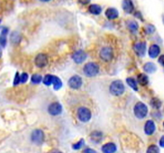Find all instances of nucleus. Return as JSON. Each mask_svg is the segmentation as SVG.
<instances>
[{"label":"nucleus","mask_w":164,"mask_h":153,"mask_svg":"<svg viewBox=\"0 0 164 153\" xmlns=\"http://www.w3.org/2000/svg\"><path fill=\"white\" fill-rule=\"evenodd\" d=\"M100 65L97 62L93 61L86 63L82 68V72L84 76L87 77H95L100 74Z\"/></svg>","instance_id":"1"},{"label":"nucleus","mask_w":164,"mask_h":153,"mask_svg":"<svg viewBox=\"0 0 164 153\" xmlns=\"http://www.w3.org/2000/svg\"><path fill=\"white\" fill-rule=\"evenodd\" d=\"M125 86L121 80H114L110 83L109 87V91L112 96L115 97H120L122 96L125 93Z\"/></svg>","instance_id":"2"},{"label":"nucleus","mask_w":164,"mask_h":153,"mask_svg":"<svg viewBox=\"0 0 164 153\" xmlns=\"http://www.w3.org/2000/svg\"><path fill=\"white\" fill-rule=\"evenodd\" d=\"M99 57L105 63H109L114 58V49L110 46H103L99 51Z\"/></svg>","instance_id":"3"},{"label":"nucleus","mask_w":164,"mask_h":153,"mask_svg":"<svg viewBox=\"0 0 164 153\" xmlns=\"http://www.w3.org/2000/svg\"><path fill=\"white\" fill-rule=\"evenodd\" d=\"M133 113L135 115V117L139 119H143L144 118L147 117V115L149 113V110L146 104H144L143 102H137L134 105L133 108Z\"/></svg>","instance_id":"4"},{"label":"nucleus","mask_w":164,"mask_h":153,"mask_svg":"<svg viewBox=\"0 0 164 153\" xmlns=\"http://www.w3.org/2000/svg\"><path fill=\"white\" fill-rule=\"evenodd\" d=\"M77 117H78L80 121H81L83 123H87L91 119L92 113H91V110L88 108L80 107L78 109V111H77Z\"/></svg>","instance_id":"5"},{"label":"nucleus","mask_w":164,"mask_h":153,"mask_svg":"<svg viewBox=\"0 0 164 153\" xmlns=\"http://www.w3.org/2000/svg\"><path fill=\"white\" fill-rule=\"evenodd\" d=\"M82 85H83V80H82L81 76L79 75H74V76H70L69 79L68 80V88L74 90H78L81 89Z\"/></svg>","instance_id":"6"},{"label":"nucleus","mask_w":164,"mask_h":153,"mask_svg":"<svg viewBox=\"0 0 164 153\" xmlns=\"http://www.w3.org/2000/svg\"><path fill=\"white\" fill-rule=\"evenodd\" d=\"M31 140L36 145H41L45 140V134L43 132V130H41L39 129L33 130L31 133Z\"/></svg>","instance_id":"7"},{"label":"nucleus","mask_w":164,"mask_h":153,"mask_svg":"<svg viewBox=\"0 0 164 153\" xmlns=\"http://www.w3.org/2000/svg\"><path fill=\"white\" fill-rule=\"evenodd\" d=\"M133 50L137 56L141 57H143L146 55L147 51V44L145 41H139L134 44L133 46Z\"/></svg>","instance_id":"8"},{"label":"nucleus","mask_w":164,"mask_h":153,"mask_svg":"<svg viewBox=\"0 0 164 153\" xmlns=\"http://www.w3.org/2000/svg\"><path fill=\"white\" fill-rule=\"evenodd\" d=\"M62 110H63L62 105L57 101L50 103L47 107V112L51 116H59L62 113Z\"/></svg>","instance_id":"9"},{"label":"nucleus","mask_w":164,"mask_h":153,"mask_svg":"<svg viewBox=\"0 0 164 153\" xmlns=\"http://www.w3.org/2000/svg\"><path fill=\"white\" fill-rule=\"evenodd\" d=\"M34 62H35V65H36L37 68H45V67L47 65V63H48V57H47V55L45 54V53H39V54H38V55L36 56Z\"/></svg>","instance_id":"10"},{"label":"nucleus","mask_w":164,"mask_h":153,"mask_svg":"<svg viewBox=\"0 0 164 153\" xmlns=\"http://www.w3.org/2000/svg\"><path fill=\"white\" fill-rule=\"evenodd\" d=\"M71 57H72L73 61H74L76 64L80 65V64H82L83 62H85V60H86L87 57H88V55H87V53H86L84 50L79 49V50L75 51V52L72 54Z\"/></svg>","instance_id":"11"},{"label":"nucleus","mask_w":164,"mask_h":153,"mask_svg":"<svg viewBox=\"0 0 164 153\" xmlns=\"http://www.w3.org/2000/svg\"><path fill=\"white\" fill-rule=\"evenodd\" d=\"M156 130V125H155V122L152 120V119H149L145 122V125H144V132L146 135L148 136H150L152 134H154Z\"/></svg>","instance_id":"12"},{"label":"nucleus","mask_w":164,"mask_h":153,"mask_svg":"<svg viewBox=\"0 0 164 153\" xmlns=\"http://www.w3.org/2000/svg\"><path fill=\"white\" fill-rule=\"evenodd\" d=\"M148 54L150 58H157L161 54V48L157 44H151L148 49Z\"/></svg>","instance_id":"13"},{"label":"nucleus","mask_w":164,"mask_h":153,"mask_svg":"<svg viewBox=\"0 0 164 153\" xmlns=\"http://www.w3.org/2000/svg\"><path fill=\"white\" fill-rule=\"evenodd\" d=\"M119 11L115 7H109L105 11V16L109 20H114L119 18Z\"/></svg>","instance_id":"14"},{"label":"nucleus","mask_w":164,"mask_h":153,"mask_svg":"<svg viewBox=\"0 0 164 153\" xmlns=\"http://www.w3.org/2000/svg\"><path fill=\"white\" fill-rule=\"evenodd\" d=\"M122 8L125 13L131 14L134 12V4L131 0H122Z\"/></svg>","instance_id":"15"},{"label":"nucleus","mask_w":164,"mask_h":153,"mask_svg":"<svg viewBox=\"0 0 164 153\" xmlns=\"http://www.w3.org/2000/svg\"><path fill=\"white\" fill-rule=\"evenodd\" d=\"M101 151L103 153H115L117 151V146L113 142H108L103 145Z\"/></svg>","instance_id":"16"},{"label":"nucleus","mask_w":164,"mask_h":153,"mask_svg":"<svg viewBox=\"0 0 164 153\" xmlns=\"http://www.w3.org/2000/svg\"><path fill=\"white\" fill-rule=\"evenodd\" d=\"M142 68L144 72H146L147 74H153L157 70V66L153 62H147L144 64Z\"/></svg>","instance_id":"17"},{"label":"nucleus","mask_w":164,"mask_h":153,"mask_svg":"<svg viewBox=\"0 0 164 153\" xmlns=\"http://www.w3.org/2000/svg\"><path fill=\"white\" fill-rule=\"evenodd\" d=\"M88 12L90 14H92V15L99 16L102 12V7L100 5H98V4H91L88 6Z\"/></svg>","instance_id":"18"},{"label":"nucleus","mask_w":164,"mask_h":153,"mask_svg":"<svg viewBox=\"0 0 164 153\" xmlns=\"http://www.w3.org/2000/svg\"><path fill=\"white\" fill-rule=\"evenodd\" d=\"M126 25H127L128 29H129L131 33H136V32L138 31V29H139V24H138V22L135 21V20H132V19L127 20Z\"/></svg>","instance_id":"19"},{"label":"nucleus","mask_w":164,"mask_h":153,"mask_svg":"<svg viewBox=\"0 0 164 153\" xmlns=\"http://www.w3.org/2000/svg\"><path fill=\"white\" fill-rule=\"evenodd\" d=\"M8 34V28L3 27L2 31L0 33V46L2 48H5L6 46V36Z\"/></svg>","instance_id":"20"},{"label":"nucleus","mask_w":164,"mask_h":153,"mask_svg":"<svg viewBox=\"0 0 164 153\" xmlns=\"http://www.w3.org/2000/svg\"><path fill=\"white\" fill-rule=\"evenodd\" d=\"M89 137H90V139H91L93 142H95V143H100V142L102 140L103 134L102 132H100V131H99V130H95V131L91 132Z\"/></svg>","instance_id":"21"},{"label":"nucleus","mask_w":164,"mask_h":153,"mask_svg":"<svg viewBox=\"0 0 164 153\" xmlns=\"http://www.w3.org/2000/svg\"><path fill=\"white\" fill-rule=\"evenodd\" d=\"M126 82L129 85V87L131 88L134 91H138L139 90V88H138V84L139 83H138L137 79H135L134 77H132V76L127 77L126 78Z\"/></svg>","instance_id":"22"},{"label":"nucleus","mask_w":164,"mask_h":153,"mask_svg":"<svg viewBox=\"0 0 164 153\" xmlns=\"http://www.w3.org/2000/svg\"><path fill=\"white\" fill-rule=\"evenodd\" d=\"M21 35L19 32H18V31H14V32H12L11 33V35H10V40H11V42L13 43V44H15V45H18L19 43L21 42Z\"/></svg>","instance_id":"23"},{"label":"nucleus","mask_w":164,"mask_h":153,"mask_svg":"<svg viewBox=\"0 0 164 153\" xmlns=\"http://www.w3.org/2000/svg\"><path fill=\"white\" fill-rule=\"evenodd\" d=\"M137 81L140 85L141 86H147L150 82L149 76H147L146 74H139L137 76Z\"/></svg>","instance_id":"24"},{"label":"nucleus","mask_w":164,"mask_h":153,"mask_svg":"<svg viewBox=\"0 0 164 153\" xmlns=\"http://www.w3.org/2000/svg\"><path fill=\"white\" fill-rule=\"evenodd\" d=\"M55 77H56V76L51 75V74L46 75V76L43 77V84H44L45 86H47V87L53 85L54 80H55Z\"/></svg>","instance_id":"25"},{"label":"nucleus","mask_w":164,"mask_h":153,"mask_svg":"<svg viewBox=\"0 0 164 153\" xmlns=\"http://www.w3.org/2000/svg\"><path fill=\"white\" fill-rule=\"evenodd\" d=\"M150 106L155 110H160L162 107V101L158 97H152L150 100Z\"/></svg>","instance_id":"26"},{"label":"nucleus","mask_w":164,"mask_h":153,"mask_svg":"<svg viewBox=\"0 0 164 153\" xmlns=\"http://www.w3.org/2000/svg\"><path fill=\"white\" fill-rule=\"evenodd\" d=\"M42 81H43V77L40 74H34L33 76H31V82L33 84L38 85V84H40Z\"/></svg>","instance_id":"27"},{"label":"nucleus","mask_w":164,"mask_h":153,"mask_svg":"<svg viewBox=\"0 0 164 153\" xmlns=\"http://www.w3.org/2000/svg\"><path fill=\"white\" fill-rule=\"evenodd\" d=\"M53 88H54L55 90H59L62 88V80L59 76H56V77H55V80H54V83H53Z\"/></svg>","instance_id":"28"},{"label":"nucleus","mask_w":164,"mask_h":153,"mask_svg":"<svg viewBox=\"0 0 164 153\" xmlns=\"http://www.w3.org/2000/svg\"><path fill=\"white\" fill-rule=\"evenodd\" d=\"M155 31H156V28H155V27H154L153 25H151V24H149V25H147V26L145 27V32H146L148 35H152V34L155 33Z\"/></svg>","instance_id":"29"},{"label":"nucleus","mask_w":164,"mask_h":153,"mask_svg":"<svg viewBox=\"0 0 164 153\" xmlns=\"http://www.w3.org/2000/svg\"><path fill=\"white\" fill-rule=\"evenodd\" d=\"M84 145H85V141H84L83 139H80L78 142L74 143V144L72 145V148H73V150L78 151V150H80Z\"/></svg>","instance_id":"30"},{"label":"nucleus","mask_w":164,"mask_h":153,"mask_svg":"<svg viewBox=\"0 0 164 153\" xmlns=\"http://www.w3.org/2000/svg\"><path fill=\"white\" fill-rule=\"evenodd\" d=\"M146 153H160V149H159L158 146L152 144V145L149 146V148L147 149Z\"/></svg>","instance_id":"31"},{"label":"nucleus","mask_w":164,"mask_h":153,"mask_svg":"<svg viewBox=\"0 0 164 153\" xmlns=\"http://www.w3.org/2000/svg\"><path fill=\"white\" fill-rule=\"evenodd\" d=\"M20 83V75H19L18 72H17L16 75H15V77H14V80H13V85L14 86H18Z\"/></svg>","instance_id":"32"},{"label":"nucleus","mask_w":164,"mask_h":153,"mask_svg":"<svg viewBox=\"0 0 164 153\" xmlns=\"http://www.w3.org/2000/svg\"><path fill=\"white\" fill-rule=\"evenodd\" d=\"M27 79H28V74L27 73H26V72H24V73H22L20 75V82L22 84H24V83H26L27 81Z\"/></svg>","instance_id":"33"},{"label":"nucleus","mask_w":164,"mask_h":153,"mask_svg":"<svg viewBox=\"0 0 164 153\" xmlns=\"http://www.w3.org/2000/svg\"><path fill=\"white\" fill-rule=\"evenodd\" d=\"M83 153H98L95 150L93 149H90V148H87L83 151Z\"/></svg>","instance_id":"34"},{"label":"nucleus","mask_w":164,"mask_h":153,"mask_svg":"<svg viewBox=\"0 0 164 153\" xmlns=\"http://www.w3.org/2000/svg\"><path fill=\"white\" fill-rule=\"evenodd\" d=\"M90 1H91V0H78V2H79L80 5H83V6H86V5H88V4H89Z\"/></svg>","instance_id":"35"},{"label":"nucleus","mask_w":164,"mask_h":153,"mask_svg":"<svg viewBox=\"0 0 164 153\" xmlns=\"http://www.w3.org/2000/svg\"><path fill=\"white\" fill-rule=\"evenodd\" d=\"M158 61H159V63H160V64H161V65L164 68V55H161V56L159 57Z\"/></svg>","instance_id":"36"},{"label":"nucleus","mask_w":164,"mask_h":153,"mask_svg":"<svg viewBox=\"0 0 164 153\" xmlns=\"http://www.w3.org/2000/svg\"><path fill=\"white\" fill-rule=\"evenodd\" d=\"M135 17L138 18V19H140L141 21H143L144 20L143 18H142V16H141V12H139V11H137V13H135Z\"/></svg>","instance_id":"37"},{"label":"nucleus","mask_w":164,"mask_h":153,"mask_svg":"<svg viewBox=\"0 0 164 153\" xmlns=\"http://www.w3.org/2000/svg\"><path fill=\"white\" fill-rule=\"evenodd\" d=\"M160 146L162 148H164V136H162L160 139Z\"/></svg>","instance_id":"38"},{"label":"nucleus","mask_w":164,"mask_h":153,"mask_svg":"<svg viewBox=\"0 0 164 153\" xmlns=\"http://www.w3.org/2000/svg\"><path fill=\"white\" fill-rule=\"evenodd\" d=\"M48 153H63V152H61L60 151H58V150H53V151H49Z\"/></svg>","instance_id":"39"},{"label":"nucleus","mask_w":164,"mask_h":153,"mask_svg":"<svg viewBox=\"0 0 164 153\" xmlns=\"http://www.w3.org/2000/svg\"><path fill=\"white\" fill-rule=\"evenodd\" d=\"M40 2H43V3H47V2H49V1H51V0H39Z\"/></svg>","instance_id":"40"},{"label":"nucleus","mask_w":164,"mask_h":153,"mask_svg":"<svg viewBox=\"0 0 164 153\" xmlns=\"http://www.w3.org/2000/svg\"><path fill=\"white\" fill-rule=\"evenodd\" d=\"M2 57V48H1V47H0V58Z\"/></svg>","instance_id":"41"},{"label":"nucleus","mask_w":164,"mask_h":153,"mask_svg":"<svg viewBox=\"0 0 164 153\" xmlns=\"http://www.w3.org/2000/svg\"><path fill=\"white\" fill-rule=\"evenodd\" d=\"M162 22H163V25H164V15H162Z\"/></svg>","instance_id":"42"},{"label":"nucleus","mask_w":164,"mask_h":153,"mask_svg":"<svg viewBox=\"0 0 164 153\" xmlns=\"http://www.w3.org/2000/svg\"><path fill=\"white\" fill-rule=\"evenodd\" d=\"M0 23H1V19H0Z\"/></svg>","instance_id":"43"},{"label":"nucleus","mask_w":164,"mask_h":153,"mask_svg":"<svg viewBox=\"0 0 164 153\" xmlns=\"http://www.w3.org/2000/svg\"><path fill=\"white\" fill-rule=\"evenodd\" d=\"M163 127H164V122H163Z\"/></svg>","instance_id":"44"}]
</instances>
